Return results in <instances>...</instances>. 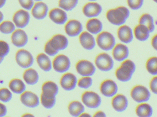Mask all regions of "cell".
Here are the masks:
<instances>
[{
    "instance_id": "obj_39",
    "label": "cell",
    "mask_w": 157,
    "mask_h": 117,
    "mask_svg": "<svg viewBox=\"0 0 157 117\" xmlns=\"http://www.w3.org/2000/svg\"><path fill=\"white\" fill-rule=\"evenodd\" d=\"M127 3L128 6L131 9L137 10L143 6L144 0H127Z\"/></svg>"
},
{
    "instance_id": "obj_25",
    "label": "cell",
    "mask_w": 157,
    "mask_h": 117,
    "mask_svg": "<svg viewBox=\"0 0 157 117\" xmlns=\"http://www.w3.org/2000/svg\"><path fill=\"white\" fill-rule=\"evenodd\" d=\"M86 28L90 34L98 35L102 31L103 25L100 20L94 17L88 20L86 24Z\"/></svg>"
},
{
    "instance_id": "obj_30",
    "label": "cell",
    "mask_w": 157,
    "mask_h": 117,
    "mask_svg": "<svg viewBox=\"0 0 157 117\" xmlns=\"http://www.w3.org/2000/svg\"><path fill=\"white\" fill-rule=\"evenodd\" d=\"M136 113L139 117H150L153 115V108L150 105L147 103H140L136 107Z\"/></svg>"
},
{
    "instance_id": "obj_37",
    "label": "cell",
    "mask_w": 157,
    "mask_h": 117,
    "mask_svg": "<svg viewBox=\"0 0 157 117\" xmlns=\"http://www.w3.org/2000/svg\"><path fill=\"white\" fill-rule=\"evenodd\" d=\"M40 102L45 108L47 109H51L53 108L56 104V97L53 98H47L41 94L40 96Z\"/></svg>"
},
{
    "instance_id": "obj_26",
    "label": "cell",
    "mask_w": 157,
    "mask_h": 117,
    "mask_svg": "<svg viewBox=\"0 0 157 117\" xmlns=\"http://www.w3.org/2000/svg\"><path fill=\"white\" fill-rule=\"evenodd\" d=\"M150 31L147 27L144 25H136L134 29V35L136 38L140 41H145L149 38Z\"/></svg>"
},
{
    "instance_id": "obj_5",
    "label": "cell",
    "mask_w": 157,
    "mask_h": 117,
    "mask_svg": "<svg viewBox=\"0 0 157 117\" xmlns=\"http://www.w3.org/2000/svg\"><path fill=\"white\" fill-rule=\"evenodd\" d=\"M95 63L97 68L102 71H111L114 65V62L111 57L105 53L98 54L95 58Z\"/></svg>"
},
{
    "instance_id": "obj_32",
    "label": "cell",
    "mask_w": 157,
    "mask_h": 117,
    "mask_svg": "<svg viewBox=\"0 0 157 117\" xmlns=\"http://www.w3.org/2000/svg\"><path fill=\"white\" fill-rule=\"evenodd\" d=\"M139 24L147 27L150 33H152L155 30V25L154 18L149 14L144 13L139 18Z\"/></svg>"
},
{
    "instance_id": "obj_53",
    "label": "cell",
    "mask_w": 157,
    "mask_h": 117,
    "mask_svg": "<svg viewBox=\"0 0 157 117\" xmlns=\"http://www.w3.org/2000/svg\"><path fill=\"white\" fill-rule=\"evenodd\" d=\"M34 1H36V2H41L42 0H34Z\"/></svg>"
},
{
    "instance_id": "obj_33",
    "label": "cell",
    "mask_w": 157,
    "mask_h": 117,
    "mask_svg": "<svg viewBox=\"0 0 157 117\" xmlns=\"http://www.w3.org/2000/svg\"><path fill=\"white\" fill-rule=\"evenodd\" d=\"M78 0H59V6L66 12L72 11L77 6Z\"/></svg>"
},
{
    "instance_id": "obj_31",
    "label": "cell",
    "mask_w": 157,
    "mask_h": 117,
    "mask_svg": "<svg viewBox=\"0 0 157 117\" xmlns=\"http://www.w3.org/2000/svg\"><path fill=\"white\" fill-rule=\"evenodd\" d=\"M9 87L15 93L21 94L25 92L26 86L23 81L20 79H13L10 81Z\"/></svg>"
},
{
    "instance_id": "obj_34",
    "label": "cell",
    "mask_w": 157,
    "mask_h": 117,
    "mask_svg": "<svg viewBox=\"0 0 157 117\" xmlns=\"http://www.w3.org/2000/svg\"><path fill=\"white\" fill-rule=\"evenodd\" d=\"M146 67L149 73L153 75H157V57H152L148 59L146 64Z\"/></svg>"
},
{
    "instance_id": "obj_3",
    "label": "cell",
    "mask_w": 157,
    "mask_h": 117,
    "mask_svg": "<svg viewBox=\"0 0 157 117\" xmlns=\"http://www.w3.org/2000/svg\"><path fill=\"white\" fill-rule=\"evenodd\" d=\"M83 104L90 108H98L101 104V100L100 96L92 91H86L81 96Z\"/></svg>"
},
{
    "instance_id": "obj_12",
    "label": "cell",
    "mask_w": 157,
    "mask_h": 117,
    "mask_svg": "<svg viewBox=\"0 0 157 117\" xmlns=\"http://www.w3.org/2000/svg\"><path fill=\"white\" fill-rule=\"evenodd\" d=\"M102 10V7L99 4L95 2H90L84 5L82 12L85 16L91 18L99 16Z\"/></svg>"
},
{
    "instance_id": "obj_41",
    "label": "cell",
    "mask_w": 157,
    "mask_h": 117,
    "mask_svg": "<svg viewBox=\"0 0 157 117\" xmlns=\"http://www.w3.org/2000/svg\"><path fill=\"white\" fill-rule=\"evenodd\" d=\"M44 51L48 56H50V57H54V56H56L59 53V52L56 51L52 47L48 41L45 44V47H44Z\"/></svg>"
},
{
    "instance_id": "obj_4",
    "label": "cell",
    "mask_w": 157,
    "mask_h": 117,
    "mask_svg": "<svg viewBox=\"0 0 157 117\" xmlns=\"http://www.w3.org/2000/svg\"><path fill=\"white\" fill-rule=\"evenodd\" d=\"M131 95L132 99L138 103L147 102L151 97L149 90L142 85H137L131 90Z\"/></svg>"
},
{
    "instance_id": "obj_28",
    "label": "cell",
    "mask_w": 157,
    "mask_h": 117,
    "mask_svg": "<svg viewBox=\"0 0 157 117\" xmlns=\"http://www.w3.org/2000/svg\"><path fill=\"white\" fill-rule=\"evenodd\" d=\"M23 78L28 84L34 85L38 82L39 76L36 70L29 68L25 71L23 74Z\"/></svg>"
},
{
    "instance_id": "obj_38",
    "label": "cell",
    "mask_w": 157,
    "mask_h": 117,
    "mask_svg": "<svg viewBox=\"0 0 157 117\" xmlns=\"http://www.w3.org/2000/svg\"><path fill=\"white\" fill-rule=\"evenodd\" d=\"M12 98V93L8 89L2 88L0 89V100L4 103H7Z\"/></svg>"
},
{
    "instance_id": "obj_23",
    "label": "cell",
    "mask_w": 157,
    "mask_h": 117,
    "mask_svg": "<svg viewBox=\"0 0 157 117\" xmlns=\"http://www.w3.org/2000/svg\"><path fill=\"white\" fill-rule=\"evenodd\" d=\"M112 54L113 58L116 60L122 62L129 57V49L124 44H117L113 49Z\"/></svg>"
},
{
    "instance_id": "obj_13",
    "label": "cell",
    "mask_w": 157,
    "mask_h": 117,
    "mask_svg": "<svg viewBox=\"0 0 157 117\" xmlns=\"http://www.w3.org/2000/svg\"><path fill=\"white\" fill-rule=\"evenodd\" d=\"M48 42L52 47L59 52L61 50L66 49L69 46L68 38L65 36L60 34L53 36Z\"/></svg>"
},
{
    "instance_id": "obj_51",
    "label": "cell",
    "mask_w": 157,
    "mask_h": 117,
    "mask_svg": "<svg viewBox=\"0 0 157 117\" xmlns=\"http://www.w3.org/2000/svg\"><path fill=\"white\" fill-rule=\"evenodd\" d=\"M4 58L3 57H0V64L2 63V62Z\"/></svg>"
},
{
    "instance_id": "obj_29",
    "label": "cell",
    "mask_w": 157,
    "mask_h": 117,
    "mask_svg": "<svg viewBox=\"0 0 157 117\" xmlns=\"http://www.w3.org/2000/svg\"><path fill=\"white\" fill-rule=\"evenodd\" d=\"M68 111L70 115L72 116L78 117L84 113L85 107L79 101H74L69 104Z\"/></svg>"
},
{
    "instance_id": "obj_45",
    "label": "cell",
    "mask_w": 157,
    "mask_h": 117,
    "mask_svg": "<svg viewBox=\"0 0 157 117\" xmlns=\"http://www.w3.org/2000/svg\"><path fill=\"white\" fill-rule=\"evenodd\" d=\"M151 44H152V46L154 48V49L157 51V34L155 35L152 38Z\"/></svg>"
},
{
    "instance_id": "obj_1",
    "label": "cell",
    "mask_w": 157,
    "mask_h": 117,
    "mask_svg": "<svg viewBox=\"0 0 157 117\" xmlns=\"http://www.w3.org/2000/svg\"><path fill=\"white\" fill-rule=\"evenodd\" d=\"M130 15L129 9L124 6L110 9L106 13V17L109 22L114 25L119 26L124 24Z\"/></svg>"
},
{
    "instance_id": "obj_6",
    "label": "cell",
    "mask_w": 157,
    "mask_h": 117,
    "mask_svg": "<svg viewBox=\"0 0 157 117\" xmlns=\"http://www.w3.org/2000/svg\"><path fill=\"white\" fill-rule=\"evenodd\" d=\"M52 67L57 72L63 73L70 69L71 62L68 57L64 55L57 56L52 62Z\"/></svg>"
},
{
    "instance_id": "obj_21",
    "label": "cell",
    "mask_w": 157,
    "mask_h": 117,
    "mask_svg": "<svg viewBox=\"0 0 157 117\" xmlns=\"http://www.w3.org/2000/svg\"><path fill=\"white\" fill-rule=\"evenodd\" d=\"M118 38L123 43L129 44L133 39V33L132 28L126 25L121 26L117 31Z\"/></svg>"
},
{
    "instance_id": "obj_9",
    "label": "cell",
    "mask_w": 157,
    "mask_h": 117,
    "mask_svg": "<svg viewBox=\"0 0 157 117\" xmlns=\"http://www.w3.org/2000/svg\"><path fill=\"white\" fill-rule=\"evenodd\" d=\"M118 88L116 83L110 79L104 80L100 86V91L106 97H113L117 93Z\"/></svg>"
},
{
    "instance_id": "obj_52",
    "label": "cell",
    "mask_w": 157,
    "mask_h": 117,
    "mask_svg": "<svg viewBox=\"0 0 157 117\" xmlns=\"http://www.w3.org/2000/svg\"><path fill=\"white\" fill-rule=\"evenodd\" d=\"M90 2H95V1H97V0H89Z\"/></svg>"
},
{
    "instance_id": "obj_16",
    "label": "cell",
    "mask_w": 157,
    "mask_h": 117,
    "mask_svg": "<svg viewBox=\"0 0 157 117\" xmlns=\"http://www.w3.org/2000/svg\"><path fill=\"white\" fill-rule=\"evenodd\" d=\"M13 20L17 27L23 28L28 25L30 20V15L28 12L21 9L15 13Z\"/></svg>"
},
{
    "instance_id": "obj_8",
    "label": "cell",
    "mask_w": 157,
    "mask_h": 117,
    "mask_svg": "<svg viewBox=\"0 0 157 117\" xmlns=\"http://www.w3.org/2000/svg\"><path fill=\"white\" fill-rule=\"evenodd\" d=\"M16 61L20 67L28 68L32 66L34 63V58L31 53L25 49H20L17 52Z\"/></svg>"
},
{
    "instance_id": "obj_49",
    "label": "cell",
    "mask_w": 157,
    "mask_h": 117,
    "mask_svg": "<svg viewBox=\"0 0 157 117\" xmlns=\"http://www.w3.org/2000/svg\"><path fill=\"white\" fill-rule=\"evenodd\" d=\"M4 16L3 14L0 12V23L2 22V21L3 19Z\"/></svg>"
},
{
    "instance_id": "obj_35",
    "label": "cell",
    "mask_w": 157,
    "mask_h": 117,
    "mask_svg": "<svg viewBox=\"0 0 157 117\" xmlns=\"http://www.w3.org/2000/svg\"><path fill=\"white\" fill-rule=\"evenodd\" d=\"M15 29L14 25L10 21H4L0 24V31L3 34H11L14 31Z\"/></svg>"
},
{
    "instance_id": "obj_50",
    "label": "cell",
    "mask_w": 157,
    "mask_h": 117,
    "mask_svg": "<svg viewBox=\"0 0 157 117\" xmlns=\"http://www.w3.org/2000/svg\"><path fill=\"white\" fill-rule=\"evenodd\" d=\"M23 117H32L33 116V115H31V114H25V115H23V116H22Z\"/></svg>"
},
{
    "instance_id": "obj_2",
    "label": "cell",
    "mask_w": 157,
    "mask_h": 117,
    "mask_svg": "<svg viewBox=\"0 0 157 117\" xmlns=\"http://www.w3.org/2000/svg\"><path fill=\"white\" fill-rule=\"evenodd\" d=\"M96 42L101 49L107 51L113 49L116 44L114 36L107 31L101 32L98 34Z\"/></svg>"
},
{
    "instance_id": "obj_47",
    "label": "cell",
    "mask_w": 157,
    "mask_h": 117,
    "mask_svg": "<svg viewBox=\"0 0 157 117\" xmlns=\"http://www.w3.org/2000/svg\"><path fill=\"white\" fill-rule=\"evenodd\" d=\"M6 0H0V8L2 7L5 4Z\"/></svg>"
},
{
    "instance_id": "obj_40",
    "label": "cell",
    "mask_w": 157,
    "mask_h": 117,
    "mask_svg": "<svg viewBox=\"0 0 157 117\" xmlns=\"http://www.w3.org/2000/svg\"><path fill=\"white\" fill-rule=\"evenodd\" d=\"M9 47L6 42L0 40V57H4L9 53Z\"/></svg>"
},
{
    "instance_id": "obj_17",
    "label": "cell",
    "mask_w": 157,
    "mask_h": 117,
    "mask_svg": "<svg viewBox=\"0 0 157 117\" xmlns=\"http://www.w3.org/2000/svg\"><path fill=\"white\" fill-rule=\"evenodd\" d=\"M20 100L23 104L31 108L37 107L40 104L38 97L36 94L29 91H25L22 93Z\"/></svg>"
},
{
    "instance_id": "obj_24",
    "label": "cell",
    "mask_w": 157,
    "mask_h": 117,
    "mask_svg": "<svg viewBox=\"0 0 157 117\" xmlns=\"http://www.w3.org/2000/svg\"><path fill=\"white\" fill-rule=\"evenodd\" d=\"M13 44L18 48L25 46L28 43L27 35L22 29H17L13 32L11 36Z\"/></svg>"
},
{
    "instance_id": "obj_22",
    "label": "cell",
    "mask_w": 157,
    "mask_h": 117,
    "mask_svg": "<svg viewBox=\"0 0 157 117\" xmlns=\"http://www.w3.org/2000/svg\"><path fill=\"white\" fill-rule=\"evenodd\" d=\"M79 41L83 48L88 50L93 49L96 46V41L89 32H82L79 35Z\"/></svg>"
},
{
    "instance_id": "obj_18",
    "label": "cell",
    "mask_w": 157,
    "mask_h": 117,
    "mask_svg": "<svg viewBox=\"0 0 157 117\" xmlns=\"http://www.w3.org/2000/svg\"><path fill=\"white\" fill-rule=\"evenodd\" d=\"M48 13V7L45 3L38 2L32 8L31 13L36 19L42 20L46 18Z\"/></svg>"
},
{
    "instance_id": "obj_27",
    "label": "cell",
    "mask_w": 157,
    "mask_h": 117,
    "mask_svg": "<svg viewBox=\"0 0 157 117\" xmlns=\"http://www.w3.org/2000/svg\"><path fill=\"white\" fill-rule=\"evenodd\" d=\"M37 62L40 69L46 72L52 70V64L49 57L44 53H40L36 57Z\"/></svg>"
},
{
    "instance_id": "obj_42",
    "label": "cell",
    "mask_w": 157,
    "mask_h": 117,
    "mask_svg": "<svg viewBox=\"0 0 157 117\" xmlns=\"http://www.w3.org/2000/svg\"><path fill=\"white\" fill-rule=\"evenodd\" d=\"M34 0H18L20 5L27 10H30L34 5Z\"/></svg>"
},
{
    "instance_id": "obj_19",
    "label": "cell",
    "mask_w": 157,
    "mask_h": 117,
    "mask_svg": "<svg viewBox=\"0 0 157 117\" xmlns=\"http://www.w3.org/2000/svg\"><path fill=\"white\" fill-rule=\"evenodd\" d=\"M42 94L47 98H55L59 93L58 85L52 81H47L42 86Z\"/></svg>"
},
{
    "instance_id": "obj_46",
    "label": "cell",
    "mask_w": 157,
    "mask_h": 117,
    "mask_svg": "<svg viewBox=\"0 0 157 117\" xmlns=\"http://www.w3.org/2000/svg\"><path fill=\"white\" fill-rule=\"evenodd\" d=\"M106 115H105V113L104 112H102V111H98V112H96V113H95L94 115H93V117H106Z\"/></svg>"
},
{
    "instance_id": "obj_48",
    "label": "cell",
    "mask_w": 157,
    "mask_h": 117,
    "mask_svg": "<svg viewBox=\"0 0 157 117\" xmlns=\"http://www.w3.org/2000/svg\"><path fill=\"white\" fill-rule=\"evenodd\" d=\"M79 117H90V115L88 113H83Z\"/></svg>"
},
{
    "instance_id": "obj_14",
    "label": "cell",
    "mask_w": 157,
    "mask_h": 117,
    "mask_svg": "<svg viewBox=\"0 0 157 117\" xmlns=\"http://www.w3.org/2000/svg\"><path fill=\"white\" fill-rule=\"evenodd\" d=\"M48 15L51 20L57 24H66L68 20V16L66 11L60 7L51 9Z\"/></svg>"
},
{
    "instance_id": "obj_10",
    "label": "cell",
    "mask_w": 157,
    "mask_h": 117,
    "mask_svg": "<svg viewBox=\"0 0 157 117\" xmlns=\"http://www.w3.org/2000/svg\"><path fill=\"white\" fill-rule=\"evenodd\" d=\"M65 33L69 36L75 37L82 32L83 26L79 21L71 19L66 22L64 26Z\"/></svg>"
},
{
    "instance_id": "obj_43",
    "label": "cell",
    "mask_w": 157,
    "mask_h": 117,
    "mask_svg": "<svg viewBox=\"0 0 157 117\" xmlns=\"http://www.w3.org/2000/svg\"><path fill=\"white\" fill-rule=\"evenodd\" d=\"M149 86L151 91L155 94H157V76L152 78L150 81Z\"/></svg>"
},
{
    "instance_id": "obj_7",
    "label": "cell",
    "mask_w": 157,
    "mask_h": 117,
    "mask_svg": "<svg viewBox=\"0 0 157 117\" xmlns=\"http://www.w3.org/2000/svg\"><path fill=\"white\" fill-rule=\"evenodd\" d=\"M76 71L83 76H91L95 74L96 68L90 61L82 60L77 62L75 66Z\"/></svg>"
},
{
    "instance_id": "obj_44",
    "label": "cell",
    "mask_w": 157,
    "mask_h": 117,
    "mask_svg": "<svg viewBox=\"0 0 157 117\" xmlns=\"http://www.w3.org/2000/svg\"><path fill=\"white\" fill-rule=\"evenodd\" d=\"M7 109L4 105L0 103V117H3L6 115Z\"/></svg>"
},
{
    "instance_id": "obj_11",
    "label": "cell",
    "mask_w": 157,
    "mask_h": 117,
    "mask_svg": "<svg viewBox=\"0 0 157 117\" xmlns=\"http://www.w3.org/2000/svg\"><path fill=\"white\" fill-rule=\"evenodd\" d=\"M135 71L131 67L122 62L121 66L115 71V75L121 82H129L132 79Z\"/></svg>"
},
{
    "instance_id": "obj_36",
    "label": "cell",
    "mask_w": 157,
    "mask_h": 117,
    "mask_svg": "<svg viewBox=\"0 0 157 117\" xmlns=\"http://www.w3.org/2000/svg\"><path fill=\"white\" fill-rule=\"evenodd\" d=\"M93 80L90 76H83L77 82L78 87L82 89H88L92 86Z\"/></svg>"
},
{
    "instance_id": "obj_54",
    "label": "cell",
    "mask_w": 157,
    "mask_h": 117,
    "mask_svg": "<svg viewBox=\"0 0 157 117\" xmlns=\"http://www.w3.org/2000/svg\"><path fill=\"white\" fill-rule=\"evenodd\" d=\"M153 1L155 2L156 3H157V0H153Z\"/></svg>"
},
{
    "instance_id": "obj_15",
    "label": "cell",
    "mask_w": 157,
    "mask_h": 117,
    "mask_svg": "<svg viewBox=\"0 0 157 117\" xmlns=\"http://www.w3.org/2000/svg\"><path fill=\"white\" fill-rule=\"evenodd\" d=\"M77 82V78L74 74L71 73H66L62 76L60 83L64 90L70 91L75 89Z\"/></svg>"
},
{
    "instance_id": "obj_20",
    "label": "cell",
    "mask_w": 157,
    "mask_h": 117,
    "mask_svg": "<svg viewBox=\"0 0 157 117\" xmlns=\"http://www.w3.org/2000/svg\"><path fill=\"white\" fill-rule=\"evenodd\" d=\"M112 106L115 111L119 112H123L127 109L128 101L126 97L119 94L113 97L111 102Z\"/></svg>"
}]
</instances>
